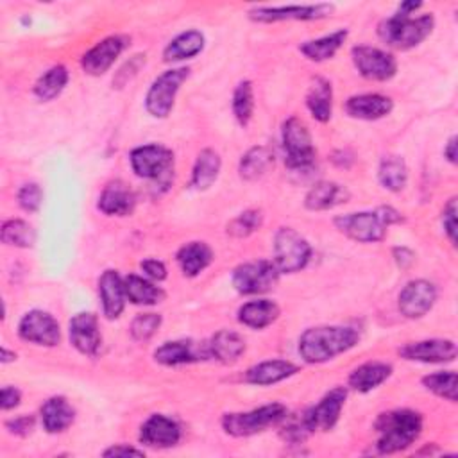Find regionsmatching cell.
Wrapping results in <instances>:
<instances>
[{
  "mask_svg": "<svg viewBox=\"0 0 458 458\" xmlns=\"http://www.w3.org/2000/svg\"><path fill=\"white\" fill-rule=\"evenodd\" d=\"M358 340V331L349 326L308 327L299 336V354L306 363H324L352 349Z\"/></svg>",
  "mask_w": 458,
  "mask_h": 458,
  "instance_id": "obj_1",
  "label": "cell"
},
{
  "mask_svg": "<svg viewBox=\"0 0 458 458\" xmlns=\"http://www.w3.org/2000/svg\"><path fill=\"white\" fill-rule=\"evenodd\" d=\"M374 429L377 433V453H399L410 447L419 438L422 431V417L420 413L408 408L383 411L377 415Z\"/></svg>",
  "mask_w": 458,
  "mask_h": 458,
  "instance_id": "obj_2",
  "label": "cell"
},
{
  "mask_svg": "<svg viewBox=\"0 0 458 458\" xmlns=\"http://www.w3.org/2000/svg\"><path fill=\"white\" fill-rule=\"evenodd\" d=\"M435 27L433 14L411 16L395 11L377 25V36L395 50H410L420 45Z\"/></svg>",
  "mask_w": 458,
  "mask_h": 458,
  "instance_id": "obj_3",
  "label": "cell"
},
{
  "mask_svg": "<svg viewBox=\"0 0 458 458\" xmlns=\"http://www.w3.org/2000/svg\"><path fill=\"white\" fill-rule=\"evenodd\" d=\"M286 415L288 410L284 404L270 403L249 411L224 413L222 428L231 437H252L256 433L265 431L270 426H279Z\"/></svg>",
  "mask_w": 458,
  "mask_h": 458,
  "instance_id": "obj_4",
  "label": "cell"
},
{
  "mask_svg": "<svg viewBox=\"0 0 458 458\" xmlns=\"http://www.w3.org/2000/svg\"><path fill=\"white\" fill-rule=\"evenodd\" d=\"M281 143L284 150V163L290 170H306L315 163V147L306 123L290 116L281 127Z\"/></svg>",
  "mask_w": 458,
  "mask_h": 458,
  "instance_id": "obj_5",
  "label": "cell"
},
{
  "mask_svg": "<svg viewBox=\"0 0 458 458\" xmlns=\"http://www.w3.org/2000/svg\"><path fill=\"white\" fill-rule=\"evenodd\" d=\"M311 258L310 242L293 227H279L274 234V263L281 274L302 270Z\"/></svg>",
  "mask_w": 458,
  "mask_h": 458,
  "instance_id": "obj_6",
  "label": "cell"
},
{
  "mask_svg": "<svg viewBox=\"0 0 458 458\" xmlns=\"http://www.w3.org/2000/svg\"><path fill=\"white\" fill-rule=\"evenodd\" d=\"M132 172L147 181L168 182L174 172V152L159 143L140 145L129 154Z\"/></svg>",
  "mask_w": 458,
  "mask_h": 458,
  "instance_id": "obj_7",
  "label": "cell"
},
{
  "mask_svg": "<svg viewBox=\"0 0 458 458\" xmlns=\"http://www.w3.org/2000/svg\"><path fill=\"white\" fill-rule=\"evenodd\" d=\"M190 77V68H170L157 75L147 95H145V109L154 118H166L174 107L175 97L182 86V82Z\"/></svg>",
  "mask_w": 458,
  "mask_h": 458,
  "instance_id": "obj_8",
  "label": "cell"
},
{
  "mask_svg": "<svg viewBox=\"0 0 458 458\" xmlns=\"http://www.w3.org/2000/svg\"><path fill=\"white\" fill-rule=\"evenodd\" d=\"M279 270L270 259H256L238 265L233 270V286L238 293L258 295L270 292L279 281Z\"/></svg>",
  "mask_w": 458,
  "mask_h": 458,
  "instance_id": "obj_9",
  "label": "cell"
},
{
  "mask_svg": "<svg viewBox=\"0 0 458 458\" xmlns=\"http://www.w3.org/2000/svg\"><path fill=\"white\" fill-rule=\"evenodd\" d=\"M333 224L342 234L360 243L381 242L388 229V225L383 222L377 211H360V213L340 215L333 220Z\"/></svg>",
  "mask_w": 458,
  "mask_h": 458,
  "instance_id": "obj_10",
  "label": "cell"
},
{
  "mask_svg": "<svg viewBox=\"0 0 458 458\" xmlns=\"http://www.w3.org/2000/svg\"><path fill=\"white\" fill-rule=\"evenodd\" d=\"M351 57L358 73L367 81H390L397 72L395 57L377 47L356 45L351 50Z\"/></svg>",
  "mask_w": 458,
  "mask_h": 458,
  "instance_id": "obj_11",
  "label": "cell"
},
{
  "mask_svg": "<svg viewBox=\"0 0 458 458\" xmlns=\"http://www.w3.org/2000/svg\"><path fill=\"white\" fill-rule=\"evenodd\" d=\"M345 399H347V388L335 386L315 406H310L308 410H304L301 415L308 429L311 433H315L317 429L320 431L333 429L340 419Z\"/></svg>",
  "mask_w": 458,
  "mask_h": 458,
  "instance_id": "obj_12",
  "label": "cell"
},
{
  "mask_svg": "<svg viewBox=\"0 0 458 458\" xmlns=\"http://www.w3.org/2000/svg\"><path fill=\"white\" fill-rule=\"evenodd\" d=\"M18 335L21 340L43 347H54L61 340L59 322L43 310L27 311L18 324Z\"/></svg>",
  "mask_w": 458,
  "mask_h": 458,
  "instance_id": "obj_13",
  "label": "cell"
},
{
  "mask_svg": "<svg viewBox=\"0 0 458 458\" xmlns=\"http://www.w3.org/2000/svg\"><path fill=\"white\" fill-rule=\"evenodd\" d=\"M333 4H310V5H281V7H252L249 18L259 23H276L288 20H320L333 13Z\"/></svg>",
  "mask_w": 458,
  "mask_h": 458,
  "instance_id": "obj_14",
  "label": "cell"
},
{
  "mask_svg": "<svg viewBox=\"0 0 458 458\" xmlns=\"http://www.w3.org/2000/svg\"><path fill=\"white\" fill-rule=\"evenodd\" d=\"M127 45H129V38L123 34H113L100 39L95 47H91L82 55L81 59L82 70L93 77L104 75L114 64V61L122 55Z\"/></svg>",
  "mask_w": 458,
  "mask_h": 458,
  "instance_id": "obj_15",
  "label": "cell"
},
{
  "mask_svg": "<svg viewBox=\"0 0 458 458\" xmlns=\"http://www.w3.org/2000/svg\"><path fill=\"white\" fill-rule=\"evenodd\" d=\"M437 301V286L428 279L408 281L399 292L397 304L401 315L406 318L424 317Z\"/></svg>",
  "mask_w": 458,
  "mask_h": 458,
  "instance_id": "obj_16",
  "label": "cell"
},
{
  "mask_svg": "<svg viewBox=\"0 0 458 458\" xmlns=\"http://www.w3.org/2000/svg\"><path fill=\"white\" fill-rule=\"evenodd\" d=\"M399 356L408 361L447 363L456 358V344L447 338H428L399 347Z\"/></svg>",
  "mask_w": 458,
  "mask_h": 458,
  "instance_id": "obj_17",
  "label": "cell"
},
{
  "mask_svg": "<svg viewBox=\"0 0 458 458\" xmlns=\"http://www.w3.org/2000/svg\"><path fill=\"white\" fill-rule=\"evenodd\" d=\"M68 335L72 345L86 356H95L102 345V335L98 329V318L93 313H77L68 324Z\"/></svg>",
  "mask_w": 458,
  "mask_h": 458,
  "instance_id": "obj_18",
  "label": "cell"
},
{
  "mask_svg": "<svg viewBox=\"0 0 458 458\" xmlns=\"http://www.w3.org/2000/svg\"><path fill=\"white\" fill-rule=\"evenodd\" d=\"M208 358H209L208 342L199 344L193 340H172V342H165L154 351V360L166 367L195 363Z\"/></svg>",
  "mask_w": 458,
  "mask_h": 458,
  "instance_id": "obj_19",
  "label": "cell"
},
{
  "mask_svg": "<svg viewBox=\"0 0 458 458\" xmlns=\"http://www.w3.org/2000/svg\"><path fill=\"white\" fill-rule=\"evenodd\" d=\"M140 440L148 447H172L181 440V426L172 417L154 413L141 424Z\"/></svg>",
  "mask_w": 458,
  "mask_h": 458,
  "instance_id": "obj_20",
  "label": "cell"
},
{
  "mask_svg": "<svg viewBox=\"0 0 458 458\" xmlns=\"http://www.w3.org/2000/svg\"><path fill=\"white\" fill-rule=\"evenodd\" d=\"M98 297L102 311L107 318H118L125 308V288L123 277L116 270H104L98 277Z\"/></svg>",
  "mask_w": 458,
  "mask_h": 458,
  "instance_id": "obj_21",
  "label": "cell"
},
{
  "mask_svg": "<svg viewBox=\"0 0 458 458\" xmlns=\"http://www.w3.org/2000/svg\"><path fill=\"white\" fill-rule=\"evenodd\" d=\"M394 109L390 97L381 93H361L352 95L345 102V111L351 118L358 120H379Z\"/></svg>",
  "mask_w": 458,
  "mask_h": 458,
  "instance_id": "obj_22",
  "label": "cell"
},
{
  "mask_svg": "<svg viewBox=\"0 0 458 458\" xmlns=\"http://www.w3.org/2000/svg\"><path fill=\"white\" fill-rule=\"evenodd\" d=\"M134 206H136V195L122 181L109 182L102 190L97 202V208L109 216H127L134 211Z\"/></svg>",
  "mask_w": 458,
  "mask_h": 458,
  "instance_id": "obj_23",
  "label": "cell"
},
{
  "mask_svg": "<svg viewBox=\"0 0 458 458\" xmlns=\"http://www.w3.org/2000/svg\"><path fill=\"white\" fill-rule=\"evenodd\" d=\"M297 372H299V367L288 360H267L247 369L243 379L249 385L268 386V385L284 381Z\"/></svg>",
  "mask_w": 458,
  "mask_h": 458,
  "instance_id": "obj_24",
  "label": "cell"
},
{
  "mask_svg": "<svg viewBox=\"0 0 458 458\" xmlns=\"http://www.w3.org/2000/svg\"><path fill=\"white\" fill-rule=\"evenodd\" d=\"M347 200H349V191L345 186L335 181H318L308 190L304 197V206L310 211H326Z\"/></svg>",
  "mask_w": 458,
  "mask_h": 458,
  "instance_id": "obj_25",
  "label": "cell"
},
{
  "mask_svg": "<svg viewBox=\"0 0 458 458\" xmlns=\"http://www.w3.org/2000/svg\"><path fill=\"white\" fill-rule=\"evenodd\" d=\"M39 417L47 433H61L72 426L75 410L66 397L52 395L41 404Z\"/></svg>",
  "mask_w": 458,
  "mask_h": 458,
  "instance_id": "obj_26",
  "label": "cell"
},
{
  "mask_svg": "<svg viewBox=\"0 0 458 458\" xmlns=\"http://www.w3.org/2000/svg\"><path fill=\"white\" fill-rule=\"evenodd\" d=\"M209 358L220 363H234L245 352V340L242 335L231 329H220L208 340Z\"/></svg>",
  "mask_w": 458,
  "mask_h": 458,
  "instance_id": "obj_27",
  "label": "cell"
},
{
  "mask_svg": "<svg viewBox=\"0 0 458 458\" xmlns=\"http://www.w3.org/2000/svg\"><path fill=\"white\" fill-rule=\"evenodd\" d=\"M392 376V365L385 361H367L349 374V386L360 394H367L383 385Z\"/></svg>",
  "mask_w": 458,
  "mask_h": 458,
  "instance_id": "obj_28",
  "label": "cell"
},
{
  "mask_svg": "<svg viewBox=\"0 0 458 458\" xmlns=\"http://www.w3.org/2000/svg\"><path fill=\"white\" fill-rule=\"evenodd\" d=\"M175 259L186 277H195L209 267L213 261V250L206 242H188L177 250Z\"/></svg>",
  "mask_w": 458,
  "mask_h": 458,
  "instance_id": "obj_29",
  "label": "cell"
},
{
  "mask_svg": "<svg viewBox=\"0 0 458 458\" xmlns=\"http://www.w3.org/2000/svg\"><path fill=\"white\" fill-rule=\"evenodd\" d=\"M306 107L317 122H329L333 114V88L327 79L315 77L311 81L310 89L306 93Z\"/></svg>",
  "mask_w": 458,
  "mask_h": 458,
  "instance_id": "obj_30",
  "label": "cell"
},
{
  "mask_svg": "<svg viewBox=\"0 0 458 458\" xmlns=\"http://www.w3.org/2000/svg\"><path fill=\"white\" fill-rule=\"evenodd\" d=\"M281 310L274 301L268 299H258L249 301L240 306L238 310V320L240 324L250 327V329H263L277 320Z\"/></svg>",
  "mask_w": 458,
  "mask_h": 458,
  "instance_id": "obj_31",
  "label": "cell"
},
{
  "mask_svg": "<svg viewBox=\"0 0 458 458\" xmlns=\"http://www.w3.org/2000/svg\"><path fill=\"white\" fill-rule=\"evenodd\" d=\"M347 34H349L347 29H338V30H335L331 34H326L322 38L304 41V43L299 45V52L306 59L315 61V63L327 61V59H331L340 50V47L347 39Z\"/></svg>",
  "mask_w": 458,
  "mask_h": 458,
  "instance_id": "obj_32",
  "label": "cell"
},
{
  "mask_svg": "<svg viewBox=\"0 0 458 458\" xmlns=\"http://www.w3.org/2000/svg\"><path fill=\"white\" fill-rule=\"evenodd\" d=\"M204 48V36L200 30L197 29H190L184 30L181 34H177L163 50V57L166 63H174V61H182V59H190L195 57L197 54H200Z\"/></svg>",
  "mask_w": 458,
  "mask_h": 458,
  "instance_id": "obj_33",
  "label": "cell"
},
{
  "mask_svg": "<svg viewBox=\"0 0 458 458\" xmlns=\"http://www.w3.org/2000/svg\"><path fill=\"white\" fill-rule=\"evenodd\" d=\"M125 297L132 304L140 306H154L165 299V292L156 286L148 277H141L136 274H129L123 277Z\"/></svg>",
  "mask_w": 458,
  "mask_h": 458,
  "instance_id": "obj_34",
  "label": "cell"
},
{
  "mask_svg": "<svg viewBox=\"0 0 458 458\" xmlns=\"http://www.w3.org/2000/svg\"><path fill=\"white\" fill-rule=\"evenodd\" d=\"M222 168V159L216 150L204 148L199 152L193 170H191V186L195 190H208L218 177Z\"/></svg>",
  "mask_w": 458,
  "mask_h": 458,
  "instance_id": "obj_35",
  "label": "cell"
},
{
  "mask_svg": "<svg viewBox=\"0 0 458 458\" xmlns=\"http://www.w3.org/2000/svg\"><path fill=\"white\" fill-rule=\"evenodd\" d=\"M274 166V152L268 147H252L249 148L238 165L240 177L245 181H256L263 177Z\"/></svg>",
  "mask_w": 458,
  "mask_h": 458,
  "instance_id": "obj_36",
  "label": "cell"
},
{
  "mask_svg": "<svg viewBox=\"0 0 458 458\" xmlns=\"http://www.w3.org/2000/svg\"><path fill=\"white\" fill-rule=\"evenodd\" d=\"M70 79L68 68L63 64H54L50 66L47 72H43L36 84H34V95L36 98H39L41 102H48L54 100L55 97H59L63 93V89L66 88Z\"/></svg>",
  "mask_w": 458,
  "mask_h": 458,
  "instance_id": "obj_37",
  "label": "cell"
},
{
  "mask_svg": "<svg viewBox=\"0 0 458 458\" xmlns=\"http://www.w3.org/2000/svg\"><path fill=\"white\" fill-rule=\"evenodd\" d=\"M377 179L381 186L388 191H401L408 181V168L403 157L399 156H385L377 168Z\"/></svg>",
  "mask_w": 458,
  "mask_h": 458,
  "instance_id": "obj_38",
  "label": "cell"
},
{
  "mask_svg": "<svg viewBox=\"0 0 458 458\" xmlns=\"http://www.w3.org/2000/svg\"><path fill=\"white\" fill-rule=\"evenodd\" d=\"M0 238L5 245L29 249L36 242V231L29 222H25L21 218H9L2 224Z\"/></svg>",
  "mask_w": 458,
  "mask_h": 458,
  "instance_id": "obj_39",
  "label": "cell"
},
{
  "mask_svg": "<svg viewBox=\"0 0 458 458\" xmlns=\"http://www.w3.org/2000/svg\"><path fill=\"white\" fill-rule=\"evenodd\" d=\"M233 114L240 125H249L254 113V88L250 81H242L233 91Z\"/></svg>",
  "mask_w": 458,
  "mask_h": 458,
  "instance_id": "obj_40",
  "label": "cell"
},
{
  "mask_svg": "<svg viewBox=\"0 0 458 458\" xmlns=\"http://www.w3.org/2000/svg\"><path fill=\"white\" fill-rule=\"evenodd\" d=\"M422 385L426 390L433 392L438 397H444L451 403H456V390H458V377L454 370H440L422 377Z\"/></svg>",
  "mask_w": 458,
  "mask_h": 458,
  "instance_id": "obj_41",
  "label": "cell"
},
{
  "mask_svg": "<svg viewBox=\"0 0 458 458\" xmlns=\"http://www.w3.org/2000/svg\"><path fill=\"white\" fill-rule=\"evenodd\" d=\"M261 224H263V215L259 209H245L227 224V234L234 238H245L252 234L256 229H259Z\"/></svg>",
  "mask_w": 458,
  "mask_h": 458,
  "instance_id": "obj_42",
  "label": "cell"
},
{
  "mask_svg": "<svg viewBox=\"0 0 458 458\" xmlns=\"http://www.w3.org/2000/svg\"><path fill=\"white\" fill-rule=\"evenodd\" d=\"M161 326V315L159 313H140L131 322V336L136 342H147L150 340Z\"/></svg>",
  "mask_w": 458,
  "mask_h": 458,
  "instance_id": "obj_43",
  "label": "cell"
},
{
  "mask_svg": "<svg viewBox=\"0 0 458 458\" xmlns=\"http://www.w3.org/2000/svg\"><path fill=\"white\" fill-rule=\"evenodd\" d=\"M18 204L27 213H36L43 202V190L36 182H27L18 190Z\"/></svg>",
  "mask_w": 458,
  "mask_h": 458,
  "instance_id": "obj_44",
  "label": "cell"
},
{
  "mask_svg": "<svg viewBox=\"0 0 458 458\" xmlns=\"http://www.w3.org/2000/svg\"><path fill=\"white\" fill-rule=\"evenodd\" d=\"M442 227L451 243L456 242V199H449V202L442 209Z\"/></svg>",
  "mask_w": 458,
  "mask_h": 458,
  "instance_id": "obj_45",
  "label": "cell"
},
{
  "mask_svg": "<svg viewBox=\"0 0 458 458\" xmlns=\"http://www.w3.org/2000/svg\"><path fill=\"white\" fill-rule=\"evenodd\" d=\"M5 428L9 433L18 437H27L34 429V417L32 415H20L5 420Z\"/></svg>",
  "mask_w": 458,
  "mask_h": 458,
  "instance_id": "obj_46",
  "label": "cell"
},
{
  "mask_svg": "<svg viewBox=\"0 0 458 458\" xmlns=\"http://www.w3.org/2000/svg\"><path fill=\"white\" fill-rule=\"evenodd\" d=\"M141 270L145 272V276L152 281H163L166 279V267L163 261L159 259H154V258H147L140 263Z\"/></svg>",
  "mask_w": 458,
  "mask_h": 458,
  "instance_id": "obj_47",
  "label": "cell"
},
{
  "mask_svg": "<svg viewBox=\"0 0 458 458\" xmlns=\"http://www.w3.org/2000/svg\"><path fill=\"white\" fill-rule=\"evenodd\" d=\"M21 401V392L16 386H4L2 395H0V406L4 411L13 410L20 404Z\"/></svg>",
  "mask_w": 458,
  "mask_h": 458,
  "instance_id": "obj_48",
  "label": "cell"
},
{
  "mask_svg": "<svg viewBox=\"0 0 458 458\" xmlns=\"http://www.w3.org/2000/svg\"><path fill=\"white\" fill-rule=\"evenodd\" d=\"M143 456V449H138V447H132V445H127V444H116V445H111L107 447L102 456Z\"/></svg>",
  "mask_w": 458,
  "mask_h": 458,
  "instance_id": "obj_49",
  "label": "cell"
},
{
  "mask_svg": "<svg viewBox=\"0 0 458 458\" xmlns=\"http://www.w3.org/2000/svg\"><path fill=\"white\" fill-rule=\"evenodd\" d=\"M392 256H394V261L397 263L399 268H408L415 261V254L408 247H395L392 250Z\"/></svg>",
  "mask_w": 458,
  "mask_h": 458,
  "instance_id": "obj_50",
  "label": "cell"
},
{
  "mask_svg": "<svg viewBox=\"0 0 458 458\" xmlns=\"http://www.w3.org/2000/svg\"><path fill=\"white\" fill-rule=\"evenodd\" d=\"M376 211L379 213V216L383 218V222H385L388 227H390L392 224H399V222L403 220L401 213H399L397 209H394L392 206H379Z\"/></svg>",
  "mask_w": 458,
  "mask_h": 458,
  "instance_id": "obj_51",
  "label": "cell"
},
{
  "mask_svg": "<svg viewBox=\"0 0 458 458\" xmlns=\"http://www.w3.org/2000/svg\"><path fill=\"white\" fill-rule=\"evenodd\" d=\"M456 136H451L449 141L445 143L444 147V157L451 163V165H456Z\"/></svg>",
  "mask_w": 458,
  "mask_h": 458,
  "instance_id": "obj_52",
  "label": "cell"
},
{
  "mask_svg": "<svg viewBox=\"0 0 458 458\" xmlns=\"http://www.w3.org/2000/svg\"><path fill=\"white\" fill-rule=\"evenodd\" d=\"M331 159L336 166H344V168H347L352 163V156L347 150H336Z\"/></svg>",
  "mask_w": 458,
  "mask_h": 458,
  "instance_id": "obj_53",
  "label": "cell"
},
{
  "mask_svg": "<svg viewBox=\"0 0 458 458\" xmlns=\"http://www.w3.org/2000/svg\"><path fill=\"white\" fill-rule=\"evenodd\" d=\"M16 360V352H9L5 347H2V363H9V361H14Z\"/></svg>",
  "mask_w": 458,
  "mask_h": 458,
  "instance_id": "obj_54",
  "label": "cell"
}]
</instances>
